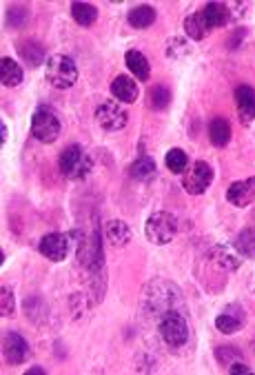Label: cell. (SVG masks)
Returning a JSON list of instances; mask_svg holds the SVG:
<instances>
[{
    "label": "cell",
    "mask_w": 255,
    "mask_h": 375,
    "mask_svg": "<svg viewBox=\"0 0 255 375\" xmlns=\"http://www.w3.org/2000/svg\"><path fill=\"white\" fill-rule=\"evenodd\" d=\"M96 122L102 127L104 131H120L129 122V114L124 107L115 100H107L96 109Z\"/></svg>",
    "instance_id": "7"
},
{
    "label": "cell",
    "mask_w": 255,
    "mask_h": 375,
    "mask_svg": "<svg viewBox=\"0 0 255 375\" xmlns=\"http://www.w3.org/2000/svg\"><path fill=\"white\" fill-rule=\"evenodd\" d=\"M29 355H32V351H29V342L23 338L21 333H14V331L5 333V338H3V358L9 364L18 367V364H23L25 360H29Z\"/></svg>",
    "instance_id": "9"
},
{
    "label": "cell",
    "mask_w": 255,
    "mask_h": 375,
    "mask_svg": "<svg viewBox=\"0 0 255 375\" xmlns=\"http://www.w3.org/2000/svg\"><path fill=\"white\" fill-rule=\"evenodd\" d=\"M126 21L133 29H149L155 23V9L151 5H138L129 12Z\"/></svg>",
    "instance_id": "20"
},
{
    "label": "cell",
    "mask_w": 255,
    "mask_h": 375,
    "mask_svg": "<svg viewBox=\"0 0 255 375\" xmlns=\"http://www.w3.org/2000/svg\"><path fill=\"white\" fill-rule=\"evenodd\" d=\"M0 311L7 318V315H14L16 307H14V293L9 291L7 287H3V298H0Z\"/></svg>",
    "instance_id": "31"
},
{
    "label": "cell",
    "mask_w": 255,
    "mask_h": 375,
    "mask_svg": "<svg viewBox=\"0 0 255 375\" xmlns=\"http://www.w3.org/2000/svg\"><path fill=\"white\" fill-rule=\"evenodd\" d=\"M164 162H166V169H169L171 173H178V175H182L186 169H189V156H186L182 149H178V147L166 151Z\"/></svg>",
    "instance_id": "25"
},
{
    "label": "cell",
    "mask_w": 255,
    "mask_h": 375,
    "mask_svg": "<svg viewBox=\"0 0 255 375\" xmlns=\"http://www.w3.org/2000/svg\"><path fill=\"white\" fill-rule=\"evenodd\" d=\"M213 32V29L209 27L207 18H204L202 9H198V12H193L191 16L184 18V34L191 38V41H204L209 34Z\"/></svg>",
    "instance_id": "15"
},
{
    "label": "cell",
    "mask_w": 255,
    "mask_h": 375,
    "mask_svg": "<svg viewBox=\"0 0 255 375\" xmlns=\"http://www.w3.org/2000/svg\"><path fill=\"white\" fill-rule=\"evenodd\" d=\"M213 182V167L204 160H195L182 173V189L189 195H202Z\"/></svg>",
    "instance_id": "5"
},
{
    "label": "cell",
    "mask_w": 255,
    "mask_h": 375,
    "mask_svg": "<svg viewBox=\"0 0 255 375\" xmlns=\"http://www.w3.org/2000/svg\"><path fill=\"white\" fill-rule=\"evenodd\" d=\"M124 63H126V67H129V72L138 78L140 83L149 81L151 65H149V61H146V56L142 52H138V49H129V52L124 54Z\"/></svg>",
    "instance_id": "16"
},
{
    "label": "cell",
    "mask_w": 255,
    "mask_h": 375,
    "mask_svg": "<svg viewBox=\"0 0 255 375\" xmlns=\"http://www.w3.org/2000/svg\"><path fill=\"white\" fill-rule=\"evenodd\" d=\"M71 16L80 27H91L98 21V9L89 3H74Z\"/></svg>",
    "instance_id": "22"
},
{
    "label": "cell",
    "mask_w": 255,
    "mask_h": 375,
    "mask_svg": "<svg viewBox=\"0 0 255 375\" xmlns=\"http://www.w3.org/2000/svg\"><path fill=\"white\" fill-rule=\"evenodd\" d=\"M158 333H160V340L171 349H180L184 347L186 342L191 338V327H189V320L184 318L180 311H166L160 315V322H158Z\"/></svg>",
    "instance_id": "1"
},
{
    "label": "cell",
    "mask_w": 255,
    "mask_h": 375,
    "mask_svg": "<svg viewBox=\"0 0 255 375\" xmlns=\"http://www.w3.org/2000/svg\"><path fill=\"white\" fill-rule=\"evenodd\" d=\"M129 175L133 178V180H140V182L151 180V178L155 175V160L149 156H140L138 160L129 167Z\"/></svg>",
    "instance_id": "21"
},
{
    "label": "cell",
    "mask_w": 255,
    "mask_h": 375,
    "mask_svg": "<svg viewBox=\"0 0 255 375\" xmlns=\"http://www.w3.org/2000/svg\"><path fill=\"white\" fill-rule=\"evenodd\" d=\"M0 83H3V87H18L23 83V67L14 58L0 61Z\"/></svg>",
    "instance_id": "18"
},
{
    "label": "cell",
    "mask_w": 255,
    "mask_h": 375,
    "mask_svg": "<svg viewBox=\"0 0 255 375\" xmlns=\"http://www.w3.org/2000/svg\"><path fill=\"white\" fill-rule=\"evenodd\" d=\"M0 142H3V144L7 142V125L5 122H3V138H0Z\"/></svg>",
    "instance_id": "34"
},
{
    "label": "cell",
    "mask_w": 255,
    "mask_h": 375,
    "mask_svg": "<svg viewBox=\"0 0 255 375\" xmlns=\"http://www.w3.org/2000/svg\"><path fill=\"white\" fill-rule=\"evenodd\" d=\"M175 233H178V220L169 211H155L144 222V235L155 246L169 244L175 238Z\"/></svg>",
    "instance_id": "4"
},
{
    "label": "cell",
    "mask_w": 255,
    "mask_h": 375,
    "mask_svg": "<svg viewBox=\"0 0 255 375\" xmlns=\"http://www.w3.org/2000/svg\"><path fill=\"white\" fill-rule=\"evenodd\" d=\"M235 107H238L240 122L251 125L255 120V89L249 85H240L235 89Z\"/></svg>",
    "instance_id": "10"
},
{
    "label": "cell",
    "mask_w": 255,
    "mask_h": 375,
    "mask_svg": "<svg viewBox=\"0 0 255 375\" xmlns=\"http://www.w3.org/2000/svg\"><path fill=\"white\" fill-rule=\"evenodd\" d=\"M215 358H218V362H222V364H233L235 360H240L242 355L233 347H220L218 351H215Z\"/></svg>",
    "instance_id": "30"
},
{
    "label": "cell",
    "mask_w": 255,
    "mask_h": 375,
    "mask_svg": "<svg viewBox=\"0 0 255 375\" xmlns=\"http://www.w3.org/2000/svg\"><path fill=\"white\" fill-rule=\"evenodd\" d=\"M18 54L23 56V61L29 65V67H38V65H43V58H45V49L41 43H36V41H27L23 43L21 47H18Z\"/></svg>",
    "instance_id": "23"
},
{
    "label": "cell",
    "mask_w": 255,
    "mask_h": 375,
    "mask_svg": "<svg viewBox=\"0 0 255 375\" xmlns=\"http://www.w3.org/2000/svg\"><path fill=\"white\" fill-rule=\"evenodd\" d=\"M104 238L111 246H118V249H120V246H126L131 242L133 233H131V226L124 220H109L104 226Z\"/></svg>",
    "instance_id": "14"
},
{
    "label": "cell",
    "mask_w": 255,
    "mask_h": 375,
    "mask_svg": "<svg viewBox=\"0 0 255 375\" xmlns=\"http://www.w3.org/2000/svg\"><path fill=\"white\" fill-rule=\"evenodd\" d=\"M202 14H204V18H207V23H209L211 29L224 27L231 21L229 5H224V3H207L202 7Z\"/></svg>",
    "instance_id": "17"
},
{
    "label": "cell",
    "mask_w": 255,
    "mask_h": 375,
    "mask_svg": "<svg viewBox=\"0 0 255 375\" xmlns=\"http://www.w3.org/2000/svg\"><path fill=\"white\" fill-rule=\"evenodd\" d=\"M32 136L38 142L52 144L60 136V118H58L52 109H38L32 118Z\"/></svg>",
    "instance_id": "6"
},
{
    "label": "cell",
    "mask_w": 255,
    "mask_h": 375,
    "mask_svg": "<svg viewBox=\"0 0 255 375\" xmlns=\"http://www.w3.org/2000/svg\"><path fill=\"white\" fill-rule=\"evenodd\" d=\"M38 249H41V253L47 260L63 262L67 255H69V249H71L69 235L67 233H47L41 240V244H38Z\"/></svg>",
    "instance_id": "8"
},
{
    "label": "cell",
    "mask_w": 255,
    "mask_h": 375,
    "mask_svg": "<svg viewBox=\"0 0 255 375\" xmlns=\"http://www.w3.org/2000/svg\"><path fill=\"white\" fill-rule=\"evenodd\" d=\"M215 327H218L220 333L224 335H233V333H238L242 327H244V313L240 307H227V311L220 313L218 318H215Z\"/></svg>",
    "instance_id": "13"
},
{
    "label": "cell",
    "mask_w": 255,
    "mask_h": 375,
    "mask_svg": "<svg viewBox=\"0 0 255 375\" xmlns=\"http://www.w3.org/2000/svg\"><path fill=\"white\" fill-rule=\"evenodd\" d=\"M27 373H29V375H45L47 371H45V369H29Z\"/></svg>",
    "instance_id": "33"
},
{
    "label": "cell",
    "mask_w": 255,
    "mask_h": 375,
    "mask_svg": "<svg viewBox=\"0 0 255 375\" xmlns=\"http://www.w3.org/2000/svg\"><path fill=\"white\" fill-rule=\"evenodd\" d=\"M227 200L233 206H249L255 200V178H247V180L233 182L227 191Z\"/></svg>",
    "instance_id": "11"
},
{
    "label": "cell",
    "mask_w": 255,
    "mask_h": 375,
    "mask_svg": "<svg viewBox=\"0 0 255 375\" xmlns=\"http://www.w3.org/2000/svg\"><path fill=\"white\" fill-rule=\"evenodd\" d=\"M184 54H189V43L184 38H171L169 45H166V56L169 58H180Z\"/></svg>",
    "instance_id": "29"
},
{
    "label": "cell",
    "mask_w": 255,
    "mask_h": 375,
    "mask_svg": "<svg viewBox=\"0 0 255 375\" xmlns=\"http://www.w3.org/2000/svg\"><path fill=\"white\" fill-rule=\"evenodd\" d=\"M233 249L242 253L244 258L255 260V229H244L238 233V238L233 242Z\"/></svg>",
    "instance_id": "24"
},
{
    "label": "cell",
    "mask_w": 255,
    "mask_h": 375,
    "mask_svg": "<svg viewBox=\"0 0 255 375\" xmlns=\"http://www.w3.org/2000/svg\"><path fill=\"white\" fill-rule=\"evenodd\" d=\"M229 373H233V375H249L251 369H249L244 362H238V360H235L233 364H229Z\"/></svg>",
    "instance_id": "32"
},
{
    "label": "cell",
    "mask_w": 255,
    "mask_h": 375,
    "mask_svg": "<svg viewBox=\"0 0 255 375\" xmlns=\"http://www.w3.org/2000/svg\"><path fill=\"white\" fill-rule=\"evenodd\" d=\"M211 260L215 264H220L224 266V269H229V271H235V269H240V264L242 260L235 255L231 249H227V246H215L213 249V255H211Z\"/></svg>",
    "instance_id": "26"
},
{
    "label": "cell",
    "mask_w": 255,
    "mask_h": 375,
    "mask_svg": "<svg viewBox=\"0 0 255 375\" xmlns=\"http://www.w3.org/2000/svg\"><path fill=\"white\" fill-rule=\"evenodd\" d=\"M169 103H171L169 89L162 87V85L151 87V92H149V105H151V109L162 111V109H166V107H169Z\"/></svg>",
    "instance_id": "27"
},
{
    "label": "cell",
    "mask_w": 255,
    "mask_h": 375,
    "mask_svg": "<svg viewBox=\"0 0 255 375\" xmlns=\"http://www.w3.org/2000/svg\"><path fill=\"white\" fill-rule=\"evenodd\" d=\"M93 160L80 144H69L58 158V171H60L67 180H82L91 173Z\"/></svg>",
    "instance_id": "2"
},
{
    "label": "cell",
    "mask_w": 255,
    "mask_h": 375,
    "mask_svg": "<svg viewBox=\"0 0 255 375\" xmlns=\"http://www.w3.org/2000/svg\"><path fill=\"white\" fill-rule=\"evenodd\" d=\"M111 94L118 103H124V105H133L138 100V94L140 89L135 85L129 76H115L113 83H111Z\"/></svg>",
    "instance_id": "12"
},
{
    "label": "cell",
    "mask_w": 255,
    "mask_h": 375,
    "mask_svg": "<svg viewBox=\"0 0 255 375\" xmlns=\"http://www.w3.org/2000/svg\"><path fill=\"white\" fill-rule=\"evenodd\" d=\"M209 140L213 147H227L229 140H231V125L224 120V118H213L211 125H209Z\"/></svg>",
    "instance_id": "19"
},
{
    "label": "cell",
    "mask_w": 255,
    "mask_h": 375,
    "mask_svg": "<svg viewBox=\"0 0 255 375\" xmlns=\"http://www.w3.org/2000/svg\"><path fill=\"white\" fill-rule=\"evenodd\" d=\"M27 18H29V9L23 5H14V7H9V12H7V25L18 29L27 23Z\"/></svg>",
    "instance_id": "28"
},
{
    "label": "cell",
    "mask_w": 255,
    "mask_h": 375,
    "mask_svg": "<svg viewBox=\"0 0 255 375\" xmlns=\"http://www.w3.org/2000/svg\"><path fill=\"white\" fill-rule=\"evenodd\" d=\"M45 76L56 89H71L78 83V65L71 56L54 54L45 63Z\"/></svg>",
    "instance_id": "3"
}]
</instances>
